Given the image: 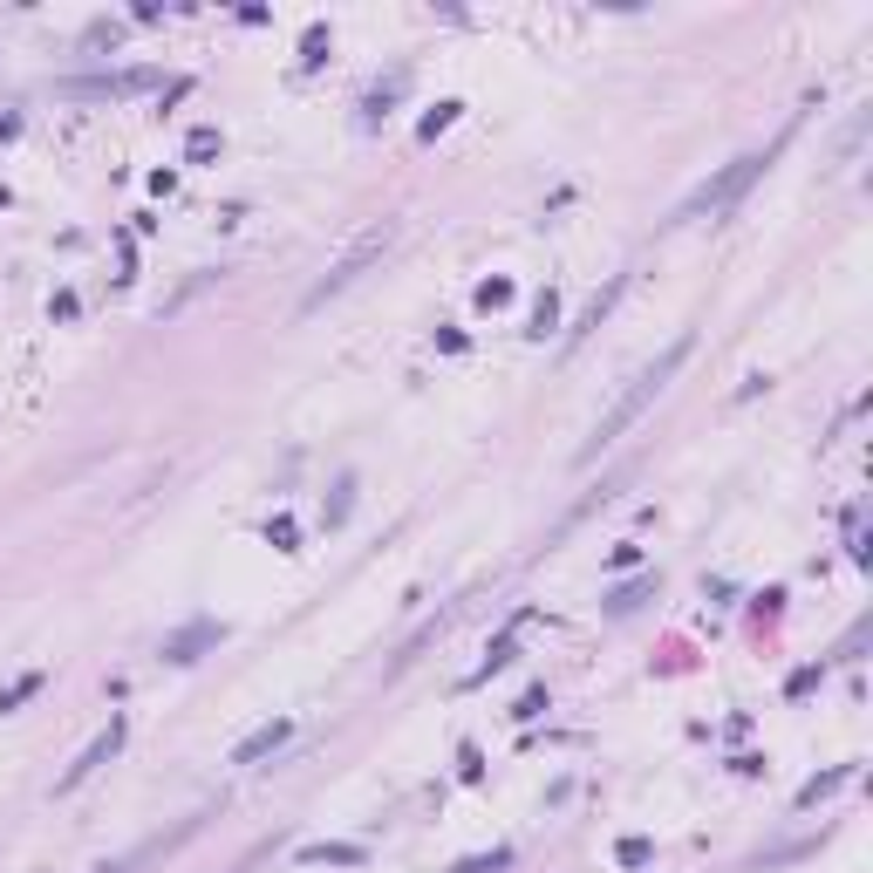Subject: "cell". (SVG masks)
<instances>
[{"label": "cell", "instance_id": "6da1fadb", "mask_svg": "<svg viewBox=\"0 0 873 873\" xmlns=\"http://www.w3.org/2000/svg\"><path fill=\"white\" fill-rule=\"evenodd\" d=\"M689 348H696V342H689V335H676V342L662 348V355L648 362L642 376H635V382H628V389H621V396H614V410H608V417H601V423H594V437L580 444V457H573V464H594V457L608 451V444H614V437H621V430H635V423H642V410H648V403H655V396H662V389H669V376H676V369H683V362H689Z\"/></svg>", "mask_w": 873, "mask_h": 873}, {"label": "cell", "instance_id": "7a4b0ae2", "mask_svg": "<svg viewBox=\"0 0 873 873\" xmlns=\"http://www.w3.org/2000/svg\"><path fill=\"white\" fill-rule=\"evenodd\" d=\"M396 232H403L396 219H376V226H362V232H355V239H348V253L328 266L321 280H314V294H307V314H314L321 301H335L342 287H355V280H362V273H369V266H376L389 246H396Z\"/></svg>", "mask_w": 873, "mask_h": 873}, {"label": "cell", "instance_id": "3957f363", "mask_svg": "<svg viewBox=\"0 0 873 873\" xmlns=\"http://www.w3.org/2000/svg\"><path fill=\"white\" fill-rule=\"evenodd\" d=\"M764 164H771V151H744L737 164H723L717 178H703V185H696V191L683 198V205H676V219H703V212H730V205H737V198H744V191H751V185L764 178Z\"/></svg>", "mask_w": 873, "mask_h": 873}, {"label": "cell", "instance_id": "277c9868", "mask_svg": "<svg viewBox=\"0 0 873 873\" xmlns=\"http://www.w3.org/2000/svg\"><path fill=\"white\" fill-rule=\"evenodd\" d=\"M123 737H130V723H123V717H110L103 730H96V737H89V751H82V758L69 764L62 778H55V792H76L82 778H96V771H103V764H110L116 751H123Z\"/></svg>", "mask_w": 873, "mask_h": 873}, {"label": "cell", "instance_id": "5b68a950", "mask_svg": "<svg viewBox=\"0 0 873 873\" xmlns=\"http://www.w3.org/2000/svg\"><path fill=\"white\" fill-rule=\"evenodd\" d=\"M205 819H212V812H191V819H178V826H171V833H151L144 846H137V853H130V860H116V867H103V873H144L151 860H164V853H178V846H185V839L198 833Z\"/></svg>", "mask_w": 873, "mask_h": 873}, {"label": "cell", "instance_id": "8992f818", "mask_svg": "<svg viewBox=\"0 0 873 873\" xmlns=\"http://www.w3.org/2000/svg\"><path fill=\"white\" fill-rule=\"evenodd\" d=\"M287 737H294V717H273V723H260V730H253V737H246V744L232 751V764H260V758H273V751H280Z\"/></svg>", "mask_w": 873, "mask_h": 873}, {"label": "cell", "instance_id": "52a82bcc", "mask_svg": "<svg viewBox=\"0 0 873 873\" xmlns=\"http://www.w3.org/2000/svg\"><path fill=\"white\" fill-rule=\"evenodd\" d=\"M621 287H628V273H614L608 287H601V294L587 301V314H580V328H573V335H567V348H580V342H587V335H594V328H601V321H608V307L621 301Z\"/></svg>", "mask_w": 873, "mask_h": 873}, {"label": "cell", "instance_id": "ba28073f", "mask_svg": "<svg viewBox=\"0 0 873 873\" xmlns=\"http://www.w3.org/2000/svg\"><path fill=\"white\" fill-rule=\"evenodd\" d=\"M212 642H226V628H219V621H191L185 635H171V642H164V662H191L198 648H212Z\"/></svg>", "mask_w": 873, "mask_h": 873}, {"label": "cell", "instance_id": "9c48e42d", "mask_svg": "<svg viewBox=\"0 0 873 873\" xmlns=\"http://www.w3.org/2000/svg\"><path fill=\"white\" fill-rule=\"evenodd\" d=\"M362 860H369L362 846H328V839H321V846H301V867H362Z\"/></svg>", "mask_w": 873, "mask_h": 873}, {"label": "cell", "instance_id": "30bf717a", "mask_svg": "<svg viewBox=\"0 0 873 873\" xmlns=\"http://www.w3.org/2000/svg\"><path fill=\"white\" fill-rule=\"evenodd\" d=\"M512 655H519V628H505V635H498V642L485 648V662L471 669V683H492V676L505 669V662H512Z\"/></svg>", "mask_w": 873, "mask_h": 873}, {"label": "cell", "instance_id": "8fae6325", "mask_svg": "<svg viewBox=\"0 0 873 873\" xmlns=\"http://www.w3.org/2000/svg\"><path fill=\"white\" fill-rule=\"evenodd\" d=\"M553 328H560V294H553V287H546V294H539V301H532V321H526V335H532V342H546V335H553Z\"/></svg>", "mask_w": 873, "mask_h": 873}, {"label": "cell", "instance_id": "7c38bea8", "mask_svg": "<svg viewBox=\"0 0 873 873\" xmlns=\"http://www.w3.org/2000/svg\"><path fill=\"white\" fill-rule=\"evenodd\" d=\"M846 778H853V764H839V771H826V778H812V785H805V792H798V805H805V812H812V805H819V798H833L839 785H846Z\"/></svg>", "mask_w": 873, "mask_h": 873}, {"label": "cell", "instance_id": "4fadbf2b", "mask_svg": "<svg viewBox=\"0 0 873 873\" xmlns=\"http://www.w3.org/2000/svg\"><path fill=\"white\" fill-rule=\"evenodd\" d=\"M41 683H48V669H28L21 683H7V689H0V710H21L28 696H41Z\"/></svg>", "mask_w": 873, "mask_h": 873}, {"label": "cell", "instance_id": "5bb4252c", "mask_svg": "<svg viewBox=\"0 0 873 873\" xmlns=\"http://www.w3.org/2000/svg\"><path fill=\"white\" fill-rule=\"evenodd\" d=\"M396 96H403V76H389V82H382V89H369V103H362V123H382V116H389V103H396Z\"/></svg>", "mask_w": 873, "mask_h": 873}, {"label": "cell", "instance_id": "9a60e30c", "mask_svg": "<svg viewBox=\"0 0 873 873\" xmlns=\"http://www.w3.org/2000/svg\"><path fill=\"white\" fill-rule=\"evenodd\" d=\"M648 594H655V580H635V587H614L608 594V614H635L648 601Z\"/></svg>", "mask_w": 873, "mask_h": 873}, {"label": "cell", "instance_id": "2e32d148", "mask_svg": "<svg viewBox=\"0 0 873 873\" xmlns=\"http://www.w3.org/2000/svg\"><path fill=\"white\" fill-rule=\"evenodd\" d=\"M185 157H191V164H205V157H219V130H212V123H198V130H191V137H185Z\"/></svg>", "mask_w": 873, "mask_h": 873}, {"label": "cell", "instance_id": "e0dca14e", "mask_svg": "<svg viewBox=\"0 0 873 873\" xmlns=\"http://www.w3.org/2000/svg\"><path fill=\"white\" fill-rule=\"evenodd\" d=\"M451 123H457V103H437V110L423 116V130H417V137H423V144H437V130H451Z\"/></svg>", "mask_w": 873, "mask_h": 873}, {"label": "cell", "instance_id": "ac0fdd59", "mask_svg": "<svg viewBox=\"0 0 873 873\" xmlns=\"http://www.w3.org/2000/svg\"><path fill=\"white\" fill-rule=\"evenodd\" d=\"M348 505H355V478H342V485H335V498H328V526H342Z\"/></svg>", "mask_w": 873, "mask_h": 873}, {"label": "cell", "instance_id": "d6986e66", "mask_svg": "<svg viewBox=\"0 0 873 873\" xmlns=\"http://www.w3.org/2000/svg\"><path fill=\"white\" fill-rule=\"evenodd\" d=\"M512 301V280H485V287H478V307H505Z\"/></svg>", "mask_w": 873, "mask_h": 873}, {"label": "cell", "instance_id": "ffe728a7", "mask_svg": "<svg viewBox=\"0 0 873 873\" xmlns=\"http://www.w3.org/2000/svg\"><path fill=\"white\" fill-rule=\"evenodd\" d=\"M266 539H273L280 553H294V539H301V532H294V519H273V526H266Z\"/></svg>", "mask_w": 873, "mask_h": 873}, {"label": "cell", "instance_id": "44dd1931", "mask_svg": "<svg viewBox=\"0 0 873 873\" xmlns=\"http://www.w3.org/2000/svg\"><path fill=\"white\" fill-rule=\"evenodd\" d=\"M321 48H328V28H307V41H301V62H307V69L321 62Z\"/></svg>", "mask_w": 873, "mask_h": 873}, {"label": "cell", "instance_id": "7402d4cb", "mask_svg": "<svg viewBox=\"0 0 873 873\" xmlns=\"http://www.w3.org/2000/svg\"><path fill=\"white\" fill-rule=\"evenodd\" d=\"M498 867H512V853H505V846H498L492 860H464V867H457V873H498Z\"/></svg>", "mask_w": 873, "mask_h": 873}, {"label": "cell", "instance_id": "603a6c76", "mask_svg": "<svg viewBox=\"0 0 873 873\" xmlns=\"http://www.w3.org/2000/svg\"><path fill=\"white\" fill-rule=\"evenodd\" d=\"M0 137H14V116H0Z\"/></svg>", "mask_w": 873, "mask_h": 873}]
</instances>
